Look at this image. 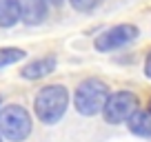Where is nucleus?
<instances>
[{"mask_svg": "<svg viewBox=\"0 0 151 142\" xmlns=\"http://www.w3.org/2000/svg\"><path fill=\"white\" fill-rule=\"evenodd\" d=\"M67 104H69V93L62 85H47L38 91L33 100V111L42 124H56L65 115Z\"/></svg>", "mask_w": 151, "mask_h": 142, "instance_id": "1", "label": "nucleus"}, {"mask_svg": "<svg viewBox=\"0 0 151 142\" xmlns=\"http://www.w3.org/2000/svg\"><path fill=\"white\" fill-rule=\"evenodd\" d=\"M107 95H109V87L98 78H89V80L78 85L73 95V107L80 115H96L102 111Z\"/></svg>", "mask_w": 151, "mask_h": 142, "instance_id": "2", "label": "nucleus"}, {"mask_svg": "<svg viewBox=\"0 0 151 142\" xmlns=\"http://www.w3.org/2000/svg\"><path fill=\"white\" fill-rule=\"evenodd\" d=\"M31 133V115L20 104H7L0 109V136L9 142H22Z\"/></svg>", "mask_w": 151, "mask_h": 142, "instance_id": "3", "label": "nucleus"}, {"mask_svg": "<svg viewBox=\"0 0 151 142\" xmlns=\"http://www.w3.org/2000/svg\"><path fill=\"white\" fill-rule=\"evenodd\" d=\"M138 109V98L131 91H118V93L107 95L102 107V118L107 120V124H120L127 122L129 115Z\"/></svg>", "mask_w": 151, "mask_h": 142, "instance_id": "4", "label": "nucleus"}, {"mask_svg": "<svg viewBox=\"0 0 151 142\" xmlns=\"http://www.w3.org/2000/svg\"><path fill=\"white\" fill-rule=\"evenodd\" d=\"M138 38V27L133 24H118V27L107 29L104 33H100L96 38V49L98 51H116V49H122L124 44L133 42Z\"/></svg>", "mask_w": 151, "mask_h": 142, "instance_id": "5", "label": "nucleus"}, {"mask_svg": "<svg viewBox=\"0 0 151 142\" xmlns=\"http://www.w3.org/2000/svg\"><path fill=\"white\" fill-rule=\"evenodd\" d=\"M20 18L27 24H40L47 18V2L45 0H20Z\"/></svg>", "mask_w": 151, "mask_h": 142, "instance_id": "6", "label": "nucleus"}, {"mask_svg": "<svg viewBox=\"0 0 151 142\" xmlns=\"http://www.w3.org/2000/svg\"><path fill=\"white\" fill-rule=\"evenodd\" d=\"M56 69V58L49 56V58H40V60H33L20 71V76L27 78V80H38V78H45L49 76L51 71Z\"/></svg>", "mask_w": 151, "mask_h": 142, "instance_id": "7", "label": "nucleus"}, {"mask_svg": "<svg viewBox=\"0 0 151 142\" xmlns=\"http://www.w3.org/2000/svg\"><path fill=\"white\" fill-rule=\"evenodd\" d=\"M129 131L136 133V136H142V138H151V113L149 111H133L129 115Z\"/></svg>", "mask_w": 151, "mask_h": 142, "instance_id": "8", "label": "nucleus"}, {"mask_svg": "<svg viewBox=\"0 0 151 142\" xmlns=\"http://www.w3.org/2000/svg\"><path fill=\"white\" fill-rule=\"evenodd\" d=\"M20 20V0H0V27H14Z\"/></svg>", "mask_w": 151, "mask_h": 142, "instance_id": "9", "label": "nucleus"}, {"mask_svg": "<svg viewBox=\"0 0 151 142\" xmlns=\"http://www.w3.org/2000/svg\"><path fill=\"white\" fill-rule=\"evenodd\" d=\"M24 56H27V53H24L22 49H18V47H2L0 49V69H2V67H9V65H16V62L22 60Z\"/></svg>", "mask_w": 151, "mask_h": 142, "instance_id": "10", "label": "nucleus"}, {"mask_svg": "<svg viewBox=\"0 0 151 142\" xmlns=\"http://www.w3.org/2000/svg\"><path fill=\"white\" fill-rule=\"evenodd\" d=\"M69 2L73 5V9H78V11H91L98 5V0H69Z\"/></svg>", "mask_w": 151, "mask_h": 142, "instance_id": "11", "label": "nucleus"}, {"mask_svg": "<svg viewBox=\"0 0 151 142\" xmlns=\"http://www.w3.org/2000/svg\"><path fill=\"white\" fill-rule=\"evenodd\" d=\"M145 73L151 78V51H149V56H147V60H145Z\"/></svg>", "mask_w": 151, "mask_h": 142, "instance_id": "12", "label": "nucleus"}, {"mask_svg": "<svg viewBox=\"0 0 151 142\" xmlns=\"http://www.w3.org/2000/svg\"><path fill=\"white\" fill-rule=\"evenodd\" d=\"M45 2H51L53 7H60L62 5V0H45Z\"/></svg>", "mask_w": 151, "mask_h": 142, "instance_id": "13", "label": "nucleus"}, {"mask_svg": "<svg viewBox=\"0 0 151 142\" xmlns=\"http://www.w3.org/2000/svg\"><path fill=\"white\" fill-rule=\"evenodd\" d=\"M149 113H151V100H149Z\"/></svg>", "mask_w": 151, "mask_h": 142, "instance_id": "14", "label": "nucleus"}, {"mask_svg": "<svg viewBox=\"0 0 151 142\" xmlns=\"http://www.w3.org/2000/svg\"><path fill=\"white\" fill-rule=\"evenodd\" d=\"M0 142H2V136H0Z\"/></svg>", "mask_w": 151, "mask_h": 142, "instance_id": "15", "label": "nucleus"}]
</instances>
